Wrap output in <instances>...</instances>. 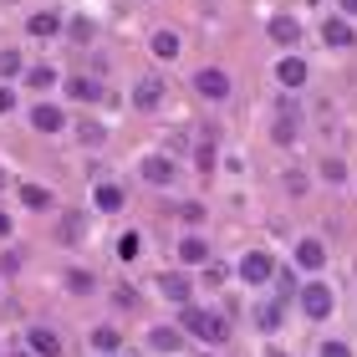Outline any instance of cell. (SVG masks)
I'll return each instance as SVG.
<instances>
[{"instance_id": "cell-1", "label": "cell", "mask_w": 357, "mask_h": 357, "mask_svg": "<svg viewBox=\"0 0 357 357\" xmlns=\"http://www.w3.org/2000/svg\"><path fill=\"white\" fill-rule=\"evenodd\" d=\"M184 332H194L199 342H225L230 327H225L220 312H204V306H184Z\"/></svg>"}, {"instance_id": "cell-2", "label": "cell", "mask_w": 357, "mask_h": 357, "mask_svg": "<svg viewBox=\"0 0 357 357\" xmlns=\"http://www.w3.org/2000/svg\"><path fill=\"white\" fill-rule=\"evenodd\" d=\"M301 312L312 317V321H327L332 317V286L327 281H306L301 286Z\"/></svg>"}, {"instance_id": "cell-3", "label": "cell", "mask_w": 357, "mask_h": 357, "mask_svg": "<svg viewBox=\"0 0 357 357\" xmlns=\"http://www.w3.org/2000/svg\"><path fill=\"white\" fill-rule=\"evenodd\" d=\"M138 174L149 178V184H158V189H164V184H174V178H178V164H174L169 153H149V158L138 164Z\"/></svg>"}, {"instance_id": "cell-4", "label": "cell", "mask_w": 357, "mask_h": 357, "mask_svg": "<svg viewBox=\"0 0 357 357\" xmlns=\"http://www.w3.org/2000/svg\"><path fill=\"white\" fill-rule=\"evenodd\" d=\"M194 87H199V97H209V102H225V97H230V77H225L220 67H204L199 77H194Z\"/></svg>"}, {"instance_id": "cell-5", "label": "cell", "mask_w": 357, "mask_h": 357, "mask_svg": "<svg viewBox=\"0 0 357 357\" xmlns=\"http://www.w3.org/2000/svg\"><path fill=\"white\" fill-rule=\"evenodd\" d=\"M240 275H245L250 286H266L271 275H275V266H271V255H266V250H250L245 261H240Z\"/></svg>"}, {"instance_id": "cell-6", "label": "cell", "mask_w": 357, "mask_h": 357, "mask_svg": "<svg viewBox=\"0 0 357 357\" xmlns=\"http://www.w3.org/2000/svg\"><path fill=\"white\" fill-rule=\"evenodd\" d=\"M31 128H36V133H61V128H67V112L41 102V107H31Z\"/></svg>"}, {"instance_id": "cell-7", "label": "cell", "mask_w": 357, "mask_h": 357, "mask_svg": "<svg viewBox=\"0 0 357 357\" xmlns=\"http://www.w3.org/2000/svg\"><path fill=\"white\" fill-rule=\"evenodd\" d=\"M271 41H281V46H296L301 41V21H296V15H271Z\"/></svg>"}, {"instance_id": "cell-8", "label": "cell", "mask_w": 357, "mask_h": 357, "mask_svg": "<svg viewBox=\"0 0 357 357\" xmlns=\"http://www.w3.org/2000/svg\"><path fill=\"white\" fill-rule=\"evenodd\" d=\"M275 82H281V87H306V61H301V56H281Z\"/></svg>"}, {"instance_id": "cell-9", "label": "cell", "mask_w": 357, "mask_h": 357, "mask_svg": "<svg viewBox=\"0 0 357 357\" xmlns=\"http://www.w3.org/2000/svg\"><path fill=\"white\" fill-rule=\"evenodd\" d=\"M31 352L36 357H61V337L52 327H31Z\"/></svg>"}, {"instance_id": "cell-10", "label": "cell", "mask_w": 357, "mask_h": 357, "mask_svg": "<svg viewBox=\"0 0 357 357\" xmlns=\"http://www.w3.org/2000/svg\"><path fill=\"white\" fill-rule=\"evenodd\" d=\"M321 36H327V46H337V52H347V46L357 41V36H352V26L342 21V15H332V21L321 26Z\"/></svg>"}, {"instance_id": "cell-11", "label": "cell", "mask_w": 357, "mask_h": 357, "mask_svg": "<svg viewBox=\"0 0 357 357\" xmlns=\"http://www.w3.org/2000/svg\"><path fill=\"white\" fill-rule=\"evenodd\" d=\"M158 102H164V82H158V77H143L133 87V107H158Z\"/></svg>"}, {"instance_id": "cell-12", "label": "cell", "mask_w": 357, "mask_h": 357, "mask_svg": "<svg viewBox=\"0 0 357 357\" xmlns=\"http://www.w3.org/2000/svg\"><path fill=\"white\" fill-rule=\"evenodd\" d=\"M158 291H164L169 301H189V296H194L189 275H174V271H169V275H158Z\"/></svg>"}, {"instance_id": "cell-13", "label": "cell", "mask_w": 357, "mask_h": 357, "mask_svg": "<svg viewBox=\"0 0 357 357\" xmlns=\"http://www.w3.org/2000/svg\"><path fill=\"white\" fill-rule=\"evenodd\" d=\"M26 31H31V36H56V31H61V15H56V10H36V15L26 21Z\"/></svg>"}, {"instance_id": "cell-14", "label": "cell", "mask_w": 357, "mask_h": 357, "mask_svg": "<svg viewBox=\"0 0 357 357\" xmlns=\"http://www.w3.org/2000/svg\"><path fill=\"white\" fill-rule=\"evenodd\" d=\"M321 261H327V245H321V240H301V245H296V266L317 271Z\"/></svg>"}, {"instance_id": "cell-15", "label": "cell", "mask_w": 357, "mask_h": 357, "mask_svg": "<svg viewBox=\"0 0 357 357\" xmlns=\"http://www.w3.org/2000/svg\"><path fill=\"white\" fill-rule=\"evenodd\" d=\"M92 204L102 209V215L107 209H123V189L118 184H92Z\"/></svg>"}, {"instance_id": "cell-16", "label": "cell", "mask_w": 357, "mask_h": 357, "mask_svg": "<svg viewBox=\"0 0 357 357\" xmlns=\"http://www.w3.org/2000/svg\"><path fill=\"white\" fill-rule=\"evenodd\" d=\"M15 194H21V204H26V209H52V204H56V199H52V189H41V184H21Z\"/></svg>"}, {"instance_id": "cell-17", "label": "cell", "mask_w": 357, "mask_h": 357, "mask_svg": "<svg viewBox=\"0 0 357 357\" xmlns=\"http://www.w3.org/2000/svg\"><path fill=\"white\" fill-rule=\"evenodd\" d=\"M291 138H296V102H286L275 112V143H291Z\"/></svg>"}, {"instance_id": "cell-18", "label": "cell", "mask_w": 357, "mask_h": 357, "mask_svg": "<svg viewBox=\"0 0 357 357\" xmlns=\"http://www.w3.org/2000/svg\"><path fill=\"white\" fill-rule=\"evenodd\" d=\"M178 261H189V266H204L209 261V245L199 235H189V240H178Z\"/></svg>"}, {"instance_id": "cell-19", "label": "cell", "mask_w": 357, "mask_h": 357, "mask_svg": "<svg viewBox=\"0 0 357 357\" xmlns=\"http://www.w3.org/2000/svg\"><path fill=\"white\" fill-rule=\"evenodd\" d=\"M178 52H184V46H178L174 31H158V36H153V56H158V61H174Z\"/></svg>"}, {"instance_id": "cell-20", "label": "cell", "mask_w": 357, "mask_h": 357, "mask_svg": "<svg viewBox=\"0 0 357 357\" xmlns=\"http://www.w3.org/2000/svg\"><path fill=\"white\" fill-rule=\"evenodd\" d=\"M67 92L77 97V102H97V97H102V87H97L92 77H72V82H67Z\"/></svg>"}, {"instance_id": "cell-21", "label": "cell", "mask_w": 357, "mask_h": 357, "mask_svg": "<svg viewBox=\"0 0 357 357\" xmlns=\"http://www.w3.org/2000/svg\"><path fill=\"white\" fill-rule=\"evenodd\" d=\"M255 327H261V332H275V327H281V306H275V301L255 306Z\"/></svg>"}, {"instance_id": "cell-22", "label": "cell", "mask_w": 357, "mask_h": 357, "mask_svg": "<svg viewBox=\"0 0 357 357\" xmlns=\"http://www.w3.org/2000/svg\"><path fill=\"white\" fill-rule=\"evenodd\" d=\"M82 230H87V220L77 215V209H72V215H61V240H67V245H77V240H82Z\"/></svg>"}, {"instance_id": "cell-23", "label": "cell", "mask_w": 357, "mask_h": 357, "mask_svg": "<svg viewBox=\"0 0 357 357\" xmlns=\"http://www.w3.org/2000/svg\"><path fill=\"white\" fill-rule=\"evenodd\" d=\"M92 347H97V352L107 357V352H118V347H123V337L112 332V327H97V332H92Z\"/></svg>"}, {"instance_id": "cell-24", "label": "cell", "mask_w": 357, "mask_h": 357, "mask_svg": "<svg viewBox=\"0 0 357 357\" xmlns=\"http://www.w3.org/2000/svg\"><path fill=\"white\" fill-rule=\"evenodd\" d=\"M118 255H123V261H138V255H143V235H138V230H128V235L118 240Z\"/></svg>"}, {"instance_id": "cell-25", "label": "cell", "mask_w": 357, "mask_h": 357, "mask_svg": "<svg viewBox=\"0 0 357 357\" xmlns=\"http://www.w3.org/2000/svg\"><path fill=\"white\" fill-rule=\"evenodd\" d=\"M178 342H184V337H178L174 327H153V347L158 352H178Z\"/></svg>"}, {"instance_id": "cell-26", "label": "cell", "mask_w": 357, "mask_h": 357, "mask_svg": "<svg viewBox=\"0 0 357 357\" xmlns=\"http://www.w3.org/2000/svg\"><path fill=\"white\" fill-rule=\"evenodd\" d=\"M321 178H327V184H347V164L342 158H327V164H321Z\"/></svg>"}, {"instance_id": "cell-27", "label": "cell", "mask_w": 357, "mask_h": 357, "mask_svg": "<svg viewBox=\"0 0 357 357\" xmlns=\"http://www.w3.org/2000/svg\"><path fill=\"white\" fill-rule=\"evenodd\" d=\"M67 286H72V296H87V291H92L97 281H92L87 271H67Z\"/></svg>"}, {"instance_id": "cell-28", "label": "cell", "mask_w": 357, "mask_h": 357, "mask_svg": "<svg viewBox=\"0 0 357 357\" xmlns=\"http://www.w3.org/2000/svg\"><path fill=\"white\" fill-rule=\"evenodd\" d=\"M26 82H31V87H36V92H46V87H52V82H56V72H52V67H36V72H31V77H26Z\"/></svg>"}, {"instance_id": "cell-29", "label": "cell", "mask_w": 357, "mask_h": 357, "mask_svg": "<svg viewBox=\"0 0 357 357\" xmlns=\"http://www.w3.org/2000/svg\"><path fill=\"white\" fill-rule=\"evenodd\" d=\"M21 72V52H0V77H15Z\"/></svg>"}, {"instance_id": "cell-30", "label": "cell", "mask_w": 357, "mask_h": 357, "mask_svg": "<svg viewBox=\"0 0 357 357\" xmlns=\"http://www.w3.org/2000/svg\"><path fill=\"white\" fill-rule=\"evenodd\" d=\"M178 215H184L189 225H199V220H204V204H199V199H184V204H178Z\"/></svg>"}, {"instance_id": "cell-31", "label": "cell", "mask_w": 357, "mask_h": 357, "mask_svg": "<svg viewBox=\"0 0 357 357\" xmlns=\"http://www.w3.org/2000/svg\"><path fill=\"white\" fill-rule=\"evenodd\" d=\"M225 275H230V266H225V261H215V266L204 271V281H209V286H225Z\"/></svg>"}, {"instance_id": "cell-32", "label": "cell", "mask_w": 357, "mask_h": 357, "mask_svg": "<svg viewBox=\"0 0 357 357\" xmlns=\"http://www.w3.org/2000/svg\"><path fill=\"white\" fill-rule=\"evenodd\" d=\"M72 41H82V46L92 41V21H87V15H82V21H72Z\"/></svg>"}, {"instance_id": "cell-33", "label": "cell", "mask_w": 357, "mask_h": 357, "mask_svg": "<svg viewBox=\"0 0 357 357\" xmlns=\"http://www.w3.org/2000/svg\"><path fill=\"white\" fill-rule=\"evenodd\" d=\"M77 133H82V143H102V128H97V123H82Z\"/></svg>"}, {"instance_id": "cell-34", "label": "cell", "mask_w": 357, "mask_h": 357, "mask_svg": "<svg viewBox=\"0 0 357 357\" xmlns=\"http://www.w3.org/2000/svg\"><path fill=\"white\" fill-rule=\"evenodd\" d=\"M321 357H352L347 342H321Z\"/></svg>"}, {"instance_id": "cell-35", "label": "cell", "mask_w": 357, "mask_h": 357, "mask_svg": "<svg viewBox=\"0 0 357 357\" xmlns=\"http://www.w3.org/2000/svg\"><path fill=\"white\" fill-rule=\"evenodd\" d=\"M15 107V87H0V112H10Z\"/></svg>"}, {"instance_id": "cell-36", "label": "cell", "mask_w": 357, "mask_h": 357, "mask_svg": "<svg viewBox=\"0 0 357 357\" xmlns=\"http://www.w3.org/2000/svg\"><path fill=\"white\" fill-rule=\"evenodd\" d=\"M0 235H10V215H6V209H0Z\"/></svg>"}, {"instance_id": "cell-37", "label": "cell", "mask_w": 357, "mask_h": 357, "mask_svg": "<svg viewBox=\"0 0 357 357\" xmlns=\"http://www.w3.org/2000/svg\"><path fill=\"white\" fill-rule=\"evenodd\" d=\"M10 357H36V352H31V347H10Z\"/></svg>"}, {"instance_id": "cell-38", "label": "cell", "mask_w": 357, "mask_h": 357, "mask_svg": "<svg viewBox=\"0 0 357 357\" xmlns=\"http://www.w3.org/2000/svg\"><path fill=\"white\" fill-rule=\"evenodd\" d=\"M342 10H347V15H357V0H342Z\"/></svg>"}, {"instance_id": "cell-39", "label": "cell", "mask_w": 357, "mask_h": 357, "mask_svg": "<svg viewBox=\"0 0 357 357\" xmlns=\"http://www.w3.org/2000/svg\"><path fill=\"white\" fill-rule=\"evenodd\" d=\"M266 357H286V352H281V347H271V352H266Z\"/></svg>"}, {"instance_id": "cell-40", "label": "cell", "mask_w": 357, "mask_h": 357, "mask_svg": "<svg viewBox=\"0 0 357 357\" xmlns=\"http://www.w3.org/2000/svg\"><path fill=\"white\" fill-rule=\"evenodd\" d=\"M0 189H6V169H0Z\"/></svg>"}, {"instance_id": "cell-41", "label": "cell", "mask_w": 357, "mask_h": 357, "mask_svg": "<svg viewBox=\"0 0 357 357\" xmlns=\"http://www.w3.org/2000/svg\"><path fill=\"white\" fill-rule=\"evenodd\" d=\"M107 357H123V352H107Z\"/></svg>"}]
</instances>
